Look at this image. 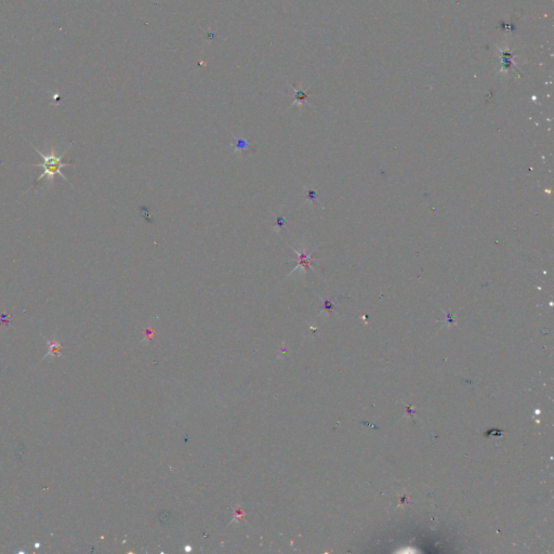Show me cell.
<instances>
[{
    "label": "cell",
    "mask_w": 554,
    "mask_h": 554,
    "mask_svg": "<svg viewBox=\"0 0 554 554\" xmlns=\"http://www.w3.org/2000/svg\"><path fill=\"white\" fill-rule=\"evenodd\" d=\"M140 211H141L142 217L144 218V220H146V221H148V222H153V218H151V213H150L148 208H146V207H141V208H140Z\"/></svg>",
    "instance_id": "cell-7"
},
{
    "label": "cell",
    "mask_w": 554,
    "mask_h": 554,
    "mask_svg": "<svg viewBox=\"0 0 554 554\" xmlns=\"http://www.w3.org/2000/svg\"><path fill=\"white\" fill-rule=\"evenodd\" d=\"M286 228H287V221L285 217L282 214H275V225H274L273 231L281 232L283 229H286Z\"/></svg>",
    "instance_id": "cell-4"
},
{
    "label": "cell",
    "mask_w": 554,
    "mask_h": 554,
    "mask_svg": "<svg viewBox=\"0 0 554 554\" xmlns=\"http://www.w3.org/2000/svg\"><path fill=\"white\" fill-rule=\"evenodd\" d=\"M291 249L293 250V251H295V253L298 256V260H297V264H298V266L292 269V272H291L290 274H289L288 276H290L291 274H292L293 272H295V271H297V269H298L299 267H303V268H305V271L306 272L307 268L311 267V263H312V257H311V256H312V252L307 253L306 247L303 248L301 253L298 252L296 249H293V248H291Z\"/></svg>",
    "instance_id": "cell-2"
},
{
    "label": "cell",
    "mask_w": 554,
    "mask_h": 554,
    "mask_svg": "<svg viewBox=\"0 0 554 554\" xmlns=\"http://www.w3.org/2000/svg\"><path fill=\"white\" fill-rule=\"evenodd\" d=\"M307 97V93L303 90H296V101L295 103H299V104L302 105V103L306 101V99Z\"/></svg>",
    "instance_id": "cell-5"
},
{
    "label": "cell",
    "mask_w": 554,
    "mask_h": 554,
    "mask_svg": "<svg viewBox=\"0 0 554 554\" xmlns=\"http://www.w3.org/2000/svg\"><path fill=\"white\" fill-rule=\"evenodd\" d=\"M231 146L233 149V153L236 154L238 156L240 155H247L248 153H251L252 152V148L250 143H248L247 140L245 139H238V138H233V142L231 143Z\"/></svg>",
    "instance_id": "cell-3"
},
{
    "label": "cell",
    "mask_w": 554,
    "mask_h": 554,
    "mask_svg": "<svg viewBox=\"0 0 554 554\" xmlns=\"http://www.w3.org/2000/svg\"><path fill=\"white\" fill-rule=\"evenodd\" d=\"M32 146L34 148V150H35L37 153L41 156V158H42L41 164L34 165L36 167H40V168L43 169L40 176H39V178L36 180V183H38L39 181L42 180L43 178H48L49 180L51 181V182H53V181H55V176L57 174L61 175L64 180H67L66 176L62 173V168H64V167L74 166V164L64 163V161H63V157L65 156L66 152H64V153H63L61 156H57L55 153V151L51 150V153L47 155V154H43L41 151H39L33 144H32Z\"/></svg>",
    "instance_id": "cell-1"
},
{
    "label": "cell",
    "mask_w": 554,
    "mask_h": 554,
    "mask_svg": "<svg viewBox=\"0 0 554 554\" xmlns=\"http://www.w3.org/2000/svg\"><path fill=\"white\" fill-rule=\"evenodd\" d=\"M317 197H318V195H317V193H316V191H314V190H306V200H308V202L316 203V202H317Z\"/></svg>",
    "instance_id": "cell-6"
}]
</instances>
